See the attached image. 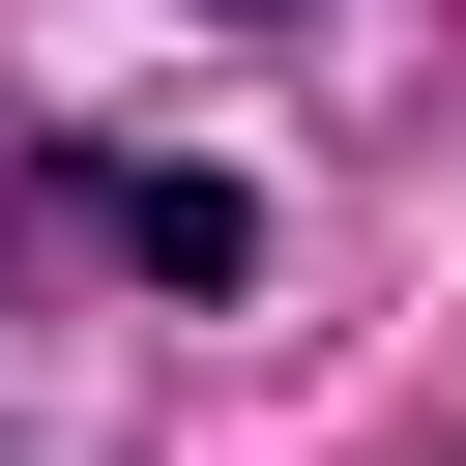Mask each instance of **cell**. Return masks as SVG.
<instances>
[{
	"label": "cell",
	"instance_id": "obj_1",
	"mask_svg": "<svg viewBox=\"0 0 466 466\" xmlns=\"http://www.w3.org/2000/svg\"><path fill=\"white\" fill-rule=\"evenodd\" d=\"M58 204H116V262H146V291H262V204H233L204 146H87Z\"/></svg>",
	"mask_w": 466,
	"mask_h": 466
}]
</instances>
